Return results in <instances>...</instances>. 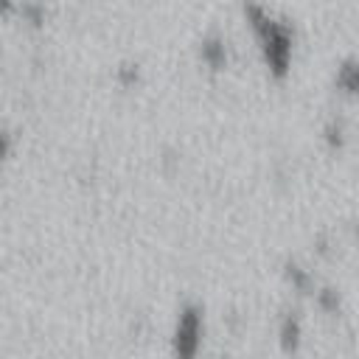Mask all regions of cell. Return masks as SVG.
I'll use <instances>...</instances> for the list:
<instances>
[{
    "instance_id": "obj_1",
    "label": "cell",
    "mask_w": 359,
    "mask_h": 359,
    "mask_svg": "<svg viewBox=\"0 0 359 359\" xmlns=\"http://www.w3.org/2000/svg\"><path fill=\"white\" fill-rule=\"evenodd\" d=\"M244 11H247V20H250V25H252V31L261 42L269 73L278 76V79L286 76L289 65H292V28L283 20H275L255 0H244Z\"/></svg>"
},
{
    "instance_id": "obj_2",
    "label": "cell",
    "mask_w": 359,
    "mask_h": 359,
    "mask_svg": "<svg viewBox=\"0 0 359 359\" xmlns=\"http://www.w3.org/2000/svg\"><path fill=\"white\" fill-rule=\"evenodd\" d=\"M205 334V314L196 303H188L177 311L174 334H171V353L174 359H196L202 351Z\"/></svg>"
},
{
    "instance_id": "obj_3",
    "label": "cell",
    "mask_w": 359,
    "mask_h": 359,
    "mask_svg": "<svg viewBox=\"0 0 359 359\" xmlns=\"http://www.w3.org/2000/svg\"><path fill=\"white\" fill-rule=\"evenodd\" d=\"M303 345V323L294 311H286L278 323V348L286 353V356H294Z\"/></svg>"
},
{
    "instance_id": "obj_4",
    "label": "cell",
    "mask_w": 359,
    "mask_h": 359,
    "mask_svg": "<svg viewBox=\"0 0 359 359\" xmlns=\"http://www.w3.org/2000/svg\"><path fill=\"white\" fill-rule=\"evenodd\" d=\"M199 53H202V62H205L208 67H213V70H222V67L227 65V45H224V39H222L219 34L205 36Z\"/></svg>"
},
{
    "instance_id": "obj_5",
    "label": "cell",
    "mask_w": 359,
    "mask_h": 359,
    "mask_svg": "<svg viewBox=\"0 0 359 359\" xmlns=\"http://www.w3.org/2000/svg\"><path fill=\"white\" fill-rule=\"evenodd\" d=\"M337 84L342 87V93H353L356 90V67H353V59H345L339 67H337Z\"/></svg>"
},
{
    "instance_id": "obj_6",
    "label": "cell",
    "mask_w": 359,
    "mask_h": 359,
    "mask_svg": "<svg viewBox=\"0 0 359 359\" xmlns=\"http://www.w3.org/2000/svg\"><path fill=\"white\" fill-rule=\"evenodd\" d=\"M342 135H345V132H342V123L331 121V123L325 126V140H328L331 146H334V143H337V146H342Z\"/></svg>"
},
{
    "instance_id": "obj_7",
    "label": "cell",
    "mask_w": 359,
    "mask_h": 359,
    "mask_svg": "<svg viewBox=\"0 0 359 359\" xmlns=\"http://www.w3.org/2000/svg\"><path fill=\"white\" fill-rule=\"evenodd\" d=\"M11 146H14V140H11V135L0 126V160H6L8 154H11Z\"/></svg>"
},
{
    "instance_id": "obj_8",
    "label": "cell",
    "mask_w": 359,
    "mask_h": 359,
    "mask_svg": "<svg viewBox=\"0 0 359 359\" xmlns=\"http://www.w3.org/2000/svg\"><path fill=\"white\" fill-rule=\"evenodd\" d=\"M118 79H121L123 84L137 81V65H126V67H121V70H118Z\"/></svg>"
},
{
    "instance_id": "obj_9",
    "label": "cell",
    "mask_w": 359,
    "mask_h": 359,
    "mask_svg": "<svg viewBox=\"0 0 359 359\" xmlns=\"http://www.w3.org/2000/svg\"><path fill=\"white\" fill-rule=\"evenodd\" d=\"M14 8V0H0V11H11Z\"/></svg>"
}]
</instances>
